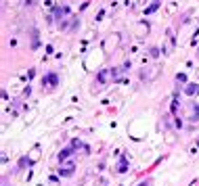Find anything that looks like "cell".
Masks as SVG:
<instances>
[{"mask_svg": "<svg viewBox=\"0 0 199 186\" xmlns=\"http://www.w3.org/2000/svg\"><path fill=\"white\" fill-rule=\"evenodd\" d=\"M69 155H71V148H65V150H63V153L59 155V159H61V161H65V159H67Z\"/></svg>", "mask_w": 199, "mask_h": 186, "instance_id": "obj_1", "label": "cell"}]
</instances>
